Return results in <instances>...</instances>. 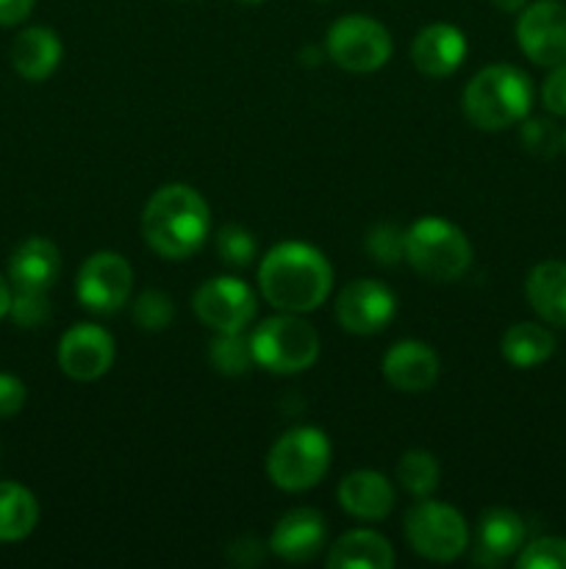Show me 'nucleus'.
Listing matches in <instances>:
<instances>
[{"label": "nucleus", "mask_w": 566, "mask_h": 569, "mask_svg": "<svg viewBox=\"0 0 566 569\" xmlns=\"http://www.w3.org/2000/svg\"><path fill=\"white\" fill-rule=\"evenodd\" d=\"M331 261L305 242H281L261 259L259 289L266 303L289 315H309L327 300Z\"/></svg>", "instance_id": "f257e3e1"}, {"label": "nucleus", "mask_w": 566, "mask_h": 569, "mask_svg": "<svg viewBox=\"0 0 566 569\" xmlns=\"http://www.w3.org/2000/svg\"><path fill=\"white\" fill-rule=\"evenodd\" d=\"M211 233V209L189 183H164L142 211V237L161 259L183 261L198 253Z\"/></svg>", "instance_id": "f03ea898"}, {"label": "nucleus", "mask_w": 566, "mask_h": 569, "mask_svg": "<svg viewBox=\"0 0 566 569\" xmlns=\"http://www.w3.org/2000/svg\"><path fill=\"white\" fill-rule=\"evenodd\" d=\"M533 106V83L514 64H492L477 72L464 89V114L481 131L519 126Z\"/></svg>", "instance_id": "7ed1b4c3"}, {"label": "nucleus", "mask_w": 566, "mask_h": 569, "mask_svg": "<svg viewBox=\"0 0 566 569\" xmlns=\"http://www.w3.org/2000/svg\"><path fill=\"white\" fill-rule=\"evenodd\" d=\"M405 261L436 283H453L472 264V244L458 226L442 217H422L405 228Z\"/></svg>", "instance_id": "20e7f679"}, {"label": "nucleus", "mask_w": 566, "mask_h": 569, "mask_svg": "<svg viewBox=\"0 0 566 569\" xmlns=\"http://www.w3.org/2000/svg\"><path fill=\"white\" fill-rule=\"evenodd\" d=\"M250 345L255 365L275 376H297L311 370L320 359V333L311 322L289 311L261 320V326L250 333Z\"/></svg>", "instance_id": "39448f33"}, {"label": "nucleus", "mask_w": 566, "mask_h": 569, "mask_svg": "<svg viewBox=\"0 0 566 569\" xmlns=\"http://www.w3.org/2000/svg\"><path fill=\"white\" fill-rule=\"evenodd\" d=\"M331 439L314 426H300L283 433L266 456V476L283 492H305L325 478L331 467Z\"/></svg>", "instance_id": "423d86ee"}, {"label": "nucleus", "mask_w": 566, "mask_h": 569, "mask_svg": "<svg viewBox=\"0 0 566 569\" xmlns=\"http://www.w3.org/2000/svg\"><path fill=\"white\" fill-rule=\"evenodd\" d=\"M403 528L411 550L436 565L455 561L469 545V528L461 511L438 500H422L411 506Z\"/></svg>", "instance_id": "0eeeda50"}, {"label": "nucleus", "mask_w": 566, "mask_h": 569, "mask_svg": "<svg viewBox=\"0 0 566 569\" xmlns=\"http://www.w3.org/2000/svg\"><path fill=\"white\" fill-rule=\"evenodd\" d=\"M327 56L347 72H375L392 56V37L386 26L364 14H347L336 20L325 39Z\"/></svg>", "instance_id": "6e6552de"}, {"label": "nucleus", "mask_w": 566, "mask_h": 569, "mask_svg": "<svg viewBox=\"0 0 566 569\" xmlns=\"http://www.w3.org/2000/svg\"><path fill=\"white\" fill-rule=\"evenodd\" d=\"M133 289V270L125 256L98 250L81 264L75 278L78 303L94 315H117Z\"/></svg>", "instance_id": "1a4fd4ad"}, {"label": "nucleus", "mask_w": 566, "mask_h": 569, "mask_svg": "<svg viewBox=\"0 0 566 569\" xmlns=\"http://www.w3.org/2000/svg\"><path fill=\"white\" fill-rule=\"evenodd\" d=\"M192 309L205 328L216 333L244 331L255 320L259 300L244 281L231 276L209 278L198 287L192 298Z\"/></svg>", "instance_id": "9d476101"}, {"label": "nucleus", "mask_w": 566, "mask_h": 569, "mask_svg": "<svg viewBox=\"0 0 566 569\" xmlns=\"http://www.w3.org/2000/svg\"><path fill=\"white\" fill-rule=\"evenodd\" d=\"M519 50L538 67H555L566 61V3L536 0L519 11L516 20Z\"/></svg>", "instance_id": "9b49d317"}, {"label": "nucleus", "mask_w": 566, "mask_h": 569, "mask_svg": "<svg viewBox=\"0 0 566 569\" xmlns=\"http://www.w3.org/2000/svg\"><path fill=\"white\" fill-rule=\"evenodd\" d=\"M397 315V298L392 289L372 278H358L347 283L336 300L338 326L355 337H372L381 333Z\"/></svg>", "instance_id": "f8f14e48"}, {"label": "nucleus", "mask_w": 566, "mask_h": 569, "mask_svg": "<svg viewBox=\"0 0 566 569\" xmlns=\"http://www.w3.org/2000/svg\"><path fill=\"white\" fill-rule=\"evenodd\" d=\"M59 367L72 381H98L114 365V337L92 322H75L59 339Z\"/></svg>", "instance_id": "ddd939ff"}, {"label": "nucleus", "mask_w": 566, "mask_h": 569, "mask_svg": "<svg viewBox=\"0 0 566 569\" xmlns=\"http://www.w3.org/2000/svg\"><path fill=\"white\" fill-rule=\"evenodd\" d=\"M438 372H442V361H438L436 350L416 339H403L383 356V378L397 392H427L438 381Z\"/></svg>", "instance_id": "4468645a"}, {"label": "nucleus", "mask_w": 566, "mask_h": 569, "mask_svg": "<svg viewBox=\"0 0 566 569\" xmlns=\"http://www.w3.org/2000/svg\"><path fill=\"white\" fill-rule=\"evenodd\" d=\"M327 539L325 517L316 509H300L286 511V515L277 520L275 531L270 537V550L277 559L289 561V565H303L311 561L314 556L322 553Z\"/></svg>", "instance_id": "2eb2a0df"}, {"label": "nucleus", "mask_w": 566, "mask_h": 569, "mask_svg": "<svg viewBox=\"0 0 566 569\" xmlns=\"http://www.w3.org/2000/svg\"><path fill=\"white\" fill-rule=\"evenodd\" d=\"M466 33L449 22H433L422 28L411 42V61L416 70L427 78H447L464 64L466 59Z\"/></svg>", "instance_id": "dca6fc26"}, {"label": "nucleus", "mask_w": 566, "mask_h": 569, "mask_svg": "<svg viewBox=\"0 0 566 569\" xmlns=\"http://www.w3.org/2000/svg\"><path fill=\"white\" fill-rule=\"evenodd\" d=\"M338 506L355 520H386L394 509V487L383 472L355 470L338 483Z\"/></svg>", "instance_id": "f3484780"}, {"label": "nucleus", "mask_w": 566, "mask_h": 569, "mask_svg": "<svg viewBox=\"0 0 566 569\" xmlns=\"http://www.w3.org/2000/svg\"><path fill=\"white\" fill-rule=\"evenodd\" d=\"M527 526L516 511L488 509L477 522L475 537V565L497 567L516 556L525 545Z\"/></svg>", "instance_id": "a211bd4d"}, {"label": "nucleus", "mask_w": 566, "mask_h": 569, "mask_svg": "<svg viewBox=\"0 0 566 569\" xmlns=\"http://www.w3.org/2000/svg\"><path fill=\"white\" fill-rule=\"evenodd\" d=\"M61 56H64V44H61L59 33L44 26L26 28L17 33L14 44H11V67L17 70V76L31 83L48 81L55 67L61 64Z\"/></svg>", "instance_id": "6ab92c4d"}, {"label": "nucleus", "mask_w": 566, "mask_h": 569, "mask_svg": "<svg viewBox=\"0 0 566 569\" xmlns=\"http://www.w3.org/2000/svg\"><path fill=\"white\" fill-rule=\"evenodd\" d=\"M61 272V253L50 239L28 237L9 259V281L14 289H42L50 292Z\"/></svg>", "instance_id": "aec40b11"}, {"label": "nucleus", "mask_w": 566, "mask_h": 569, "mask_svg": "<svg viewBox=\"0 0 566 569\" xmlns=\"http://www.w3.org/2000/svg\"><path fill=\"white\" fill-rule=\"evenodd\" d=\"M525 295L538 320L566 328V261H538L525 281Z\"/></svg>", "instance_id": "412c9836"}, {"label": "nucleus", "mask_w": 566, "mask_h": 569, "mask_svg": "<svg viewBox=\"0 0 566 569\" xmlns=\"http://www.w3.org/2000/svg\"><path fill=\"white\" fill-rule=\"evenodd\" d=\"M397 556L386 537L375 531H350L333 542L325 565L331 569H392Z\"/></svg>", "instance_id": "4be33fe9"}, {"label": "nucleus", "mask_w": 566, "mask_h": 569, "mask_svg": "<svg viewBox=\"0 0 566 569\" xmlns=\"http://www.w3.org/2000/svg\"><path fill=\"white\" fill-rule=\"evenodd\" d=\"M499 350L508 365L530 370V367L544 365L555 353V337L542 322H516L503 333Z\"/></svg>", "instance_id": "5701e85b"}, {"label": "nucleus", "mask_w": 566, "mask_h": 569, "mask_svg": "<svg viewBox=\"0 0 566 569\" xmlns=\"http://www.w3.org/2000/svg\"><path fill=\"white\" fill-rule=\"evenodd\" d=\"M39 522V503L31 489L17 481H0V542L31 537Z\"/></svg>", "instance_id": "b1692460"}, {"label": "nucleus", "mask_w": 566, "mask_h": 569, "mask_svg": "<svg viewBox=\"0 0 566 569\" xmlns=\"http://www.w3.org/2000/svg\"><path fill=\"white\" fill-rule=\"evenodd\" d=\"M209 361L220 376H228V378L247 376V372L255 367L250 337H244V331L216 333L209 345Z\"/></svg>", "instance_id": "393cba45"}, {"label": "nucleus", "mask_w": 566, "mask_h": 569, "mask_svg": "<svg viewBox=\"0 0 566 569\" xmlns=\"http://www.w3.org/2000/svg\"><path fill=\"white\" fill-rule=\"evenodd\" d=\"M442 467L427 450H405L397 461V481L414 498H427L438 487Z\"/></svg>", "instance_id": "a878e982"}, {"label": "nucleus", "mask_w": 566, "mask_h": 569, "mask_svg": "<svg viewBox=\"0 0 566 569\" xmlns=\"http://www.w3.org/2000/svg\"><path fill=\"white\" fill-rule=\"evenodd\" d=\"M519 139L525 144V150L536 159H553L564 150V131L555 126L547 117H530V120H522Z\"/></svg>", "instance_id": "bb28decb"}, {"label": "nucleus", "mask_w": 566, "mask_h": 569, "mask_svg": "<svg viewBox=\"0 0 566 569\" xmlns=\"http://www.w3.org/2000/svg\"><path fill=\"white\" fill-rule=\"evenodd\" d=\"M172 317H175V300L161 289H148L133 303V322L148 333L166 331Z\"/></svg>", "instance_id": "cd10ccee"}, {"label": "nucleus", "mask_w": 566, "mask_h": 569, "mask_svg": "<svg viewBox=\"0 0 566 569\" xmlns=\"http://www.w3.org/2000/svg\"><path fill=\"white\" fill-rule=\"evenodd\" d=\"M216 253H220V259L225 261L228 267L244 270V267L253 264L255 259L253 233H250L247 228L236 226V222H228V226H222L220 231H216Z\"/></svg>", "instance_id": "c85d7f7f"}, {"label": "nucleus", "mask_w": 566, "mask_h": 569, "mask_svg": "<svg viewBox=\"0 0 566 569\" xmlns=\"http://www.w3.org/2000/svg\"><path fill=\"white\" fill-rule=\"evenodd\" d=\"M519 569H566V539L538 537L516 553Z\"/></svg>", "instance_id": "c756f323"}, {"label": "nucleus", "mask_w": 566, "mask_h": 569, "mask_svg": "<svg viewBox=\"0 0 566 569\" xmlns=\"http://www.w3.org/2000/svg\"><path fill=\"white\" fill-rule=\"evenodd\" d=\"M366 253L383 267L405 261V231L394 222H381L366 233Z\"/></svg>", "instance_id": "7c9ffc66"}, {"label": "nucleus", "mask_w": 566, "mask_h": 569, "mask_svg": "<svg viewBox=\"0 0 566 569\" xmlns=\"http://www.w3.org/2000/svg\"><path fill=\"white\" fill-rule=\"evenodd\" d=\"M9 317L20 328H42L50 320V298L42 289H14Z\"/></svg>", "instance_id": "2f4dec72"}, {"label": "nucleus", "mask_w": 566, "mask_h": 569, "mask_svg": "<svg viewBox=\"0 0 566 569\" xmlns=\"http://www.w3.org/2000/svg\"><path fill=\"white\" fill-rule=\"evenodd\" d=\"M542 103L549 114L566 117V61L549 67V76L542 83Z\"/></svg>", "instance_id": "473e14b6"}, {"label": "nucleus", "mask_w": 566, "mask_h": 569, "mask_svg": "<svg viewBox=\"0 0 566 569\" xmlns=\"http://www.w3.org/2000/svg\"><path fill=\"white\" fill-rule=\"evenodd\" d=\"M26 383L17 376H9V372H0V420L6 417L20 415L22 406H26Z\"/></svg>", "instance_id": "72a5a7b5"}, {"label": "nucleus", "mask_w": 566, "mask_h": 569, "mask_svg": "<svg viewBox=\"0 0 566 569\" xmlns=\"http://www.w3.org/2000/svg\"><path fill=\"white\" fill-rule=\"evenodd\" d=\"M37 0H0V26L11 28L28 20Z\"/></svg>", "instance_id": "f704fd0d"}, {"label": "nucleus", "mask_w": 566, "mask_h": 569, "mask_svg": "<svg viewBox=\"0 0 566 569\" xmlns=\"http://www.w3.org/2000/svg\"><path fill=\"white\" fill-rule=\"evenodd\" d=\"M9 309H11V283L0 276V320L9 315Z\"/></svg>", "instance_id": "c9c22d12"}, {"label": "nucleus", "mask_w": 566, "mask_h": 569, "mask_svg": "<svg viewBox=\"0 0 566 569\" xmlns=\"http://www.w3.org/2000/svg\"><path fill=\"white\" fill-rule=\"evenodd\" d=\"M494 9L505 11V14H516V11H522L527 6V0H492Z\"/></svg>", "instance_id": "e433bc0d"}, {"label": "nucleus", "mask_w": 566, "mask_h": 569, "mask_svg": "<svg viewBox=\"0 0 566 569\" xmlns=\"http://www.w3.org/2000/svg\"><path fill=\"white\" fill-rule=\"evenodd\" d=\"M242 3H264V0H242Z\"/></svg>", "instance_id": "4c0bfd02"}, {"label": "nucleus", "mask_w": 566, "mask_h": 569, "mask_svg": "<svg viewBox=\"0 0 566 569\" xmlns=\"http://www.w3.org/2000/svg\"><path fill=\"white\" fill-rule=\"evenodd\" d=\"M564 153H566V131H564Z\"/></svg>", "instance_id": "58836bf2"}]
</instances>
